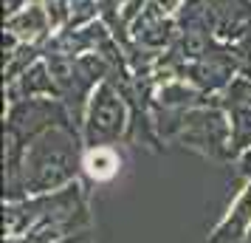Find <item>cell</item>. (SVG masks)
<instances>
[{
    "mask_svg": "<svg viewBox=\"0 0 251 243\" xmlns=\"http://www.w3.org/2000/svg\"><path fill=\"white\" fill-rule=\"evenodd\" d=\"M234 48H237L240 59H243V74H251V20L246 23V31L234 43Z\"/></svg>",
    "mask_w": 251,
    "mask_h": 243,
    "instance_id": "4fadbf2b",
    "label": "cell"
},
{
    "mask_svg": "<svg viewBox=\"0 0 251 243\" xmlns=\"http://www.w3.org/2000/svg\"><path fill=\"white\" fill-rule=\"evenodd\" d=\"M25 99H62V91H59L57 80L51 77L46 57L34 62L17 80L6 82V102L14 105V102H25Z\"/></svg>",
    "mask_w": 251,
    "mask_h": 243,
    "instance_id": "5b68a950",
    "label": "cell"
},
{
    "mask_svg": "<svg viewBox=\"0 0 251 243\" xmlns=\"http://www.w3.org/2000/svg\"><path fill=\"white\" fill-rule=\"evenodd\" d=\"M82 133L76 125H54L40 133L23 150L20 170L12 187H6L3 201H20L31 195H48L76 181L82 170Z\"/></svg>",
    "mask_w": 251,
    "mask_h": 243,
    "instance_id": "6da1fadb",
    "label": "cell"
},
{
    "mask_svg": "<svg viewBox=\"0 0 251 243\" xmlns=\"http://www.w3.org/2000/svg\"><path fill=\"white\" fill-rule=\"evenodd\" d=\"M249 232H251V181H246L240 195L226 209V215L209 232L206 243H243L249 238Z\"/></svg>",
    "mask_w": 251,
    "mask_h": 243,
    "instance_id": "8992f818",
    "label": "cell"
},
{
    "mask_svg": "<svg viewBox=\"0 0 251 243\" xmlns=\"http://www.w3.org/2000/svg\"><path fill=\"white\" fill-rule=\"evenodd\" d=\"M127 130H130V102H127L125 91L113 80L99 82L85 105V116H82L79 133L85 150L116 144V141L127 139Z\"/></svg>",
    "mask_w": 251,
    "mask_h": 243,
    "instance_id": "3957f363",
    "label": "cell"
},
{
    "mask_svg": "<svg viewBox=\"0 0 251 243\" xmlns=\"http://www.w3.org/2000/svg\"><path fill=\"white\" fill-rule=\"evenodd\" d=\"M249 77H251V74H249Z\"/></svg>",
    "mask_w": 251,
    "mask_h": 243,
    "instance_id": "e0dca14e",
    "label": "cell"
},
{
    "mask_svg": "<svg viewBox=\"0 0 251 243\" xmlns=\"http://www.w3.org/2000/svg\"><path fill=\"white\" fill-rule=\"evenodd\" d=\"M223 110L228 113L231 150H234V159H240L246 150H251V105H228Z\"/></svg>",
    "mask_w": 251,
    "mask_h": 243,
    "instance_id": "30bf717a",
    "label": "cell"
},
{
    "mask_svg": "<svg viewBox=\"0 0 251 243\" xmlns=\"http://www.w3.org/2000/svg\"><path fill=\"white\" fill-rule=\"evenodd\" d=\"M6 31L20 37V43H34V46H46L48 40L54 37V28H51V20H48V12L43 3H25L20 12H14L6 17Z\"/></svg>",
    "mask_w": 251,
    "mask_h": 243,
    "instance_id": "52a82bcc",
    "label": "cell"
},
{
    "mask_svg": "<svg viewBox=\"0 0 251 243\" xmlns=\"http://www.w3.org/2000/svg\"><path fill=\"white\" fill-rule=\"evenodd\" d=\"M82 170L85 175L96 181V184H104V181H113L119 170H122V156L116 150V144H102V147H88L85 156H82Z\"/></svg>",
    "mask_w": 251,
    "mask_h": 243,
    "instance_id": "ba28073f",
    "label": "cell"
},
{
    "mask_svg": "<svg viewBox=\"0 0 251 243\" xmlns=\"http://www.w3.org/2000/svg\"><path fill=\"white\" fill-rule=\"evenodd\" d=\"M40 59H43V46L20 43V48H17L14 54L3 57V77H6V82L17 80L20 74H25V71L31 68L34 62H40Z\"/></svg>",
    "mask_w": 251,
    "mask_h": 243,
    "instance_id": "8fae6325",
    "label": "cell"
},
{
    "mask_svg": "<svg viewBox=\"0 0 251 243\" xmlns=\"http://www.w3.org/2000/svg\"><path fill=\"white\" fill-rule=\"evenodd\" d=\"M237 170H240V175H246V178L251 181V150H246L237 159Z\"/></svg>",
    "mask_w": 251,
    "mask_h": 243,
    "instance_id": "9a60e30c",
    "label": "cell"
},
{
    "mask_svg": "<svg viewBox=\"0 0 251 243\" xmlns=\"http://www.w3.org/2000/svg\"><path fill=\"white\" fill-rule=\"evenodd\" d=\"M37 226H62L65 232H88L91 212H88V195L79 181L68 184L65 189L48 192V195H31L20 201L3 204V229L6 238H20Z\"/></svg>",
    "mask_w": 251,
    "mask_h": 243,
    "instance_id": "7a4b0ae2",
    "label": "cell"
},
{
    "mask_svg": "<svg viewBox=\"0 0 251 243\" xmlns=\"http://www.w3.org/2000/svg\"><path fill=\"white\" fill-rule=\"evenodd\" d=\"M178 37H181L178 20H175V17H161V20H155L152 26H147V28H144L138 37H133V40L141 43V46L152 48V51H158V54H164L167 48H172L175 43H178Z\"/></svg>",
    "mask_w": 251,
    "mask_h": 243,
    "instance_id": "9c48e42d",
    "label": "cell"
},
{
    "mask_svg": "<svg viewBox=\"0 0 251 243\" xmlns=\"http://www.w3.org/2000/svg\"><path fill=\"white\" fill-rule=\"evenodd\" d=\"M178 144L201 153L212 162H237L231 150L228 113L220 105H201V108L186 110Z\"/></svg>",
    "mask_w": 251,
    "mask_h": 243,
    "instance_id": "277c9868",
    "label": "cell"
},
{
    "mask_svg": "<svg viewBox=\"0 0 251 243\" xmlns=\"http://www.w3.org/2000/svg\"><path fill=\"white\" fill-rule=\"evenodd\" d=\"M57 243H91L88 232H76V235H68V238H59Z\"/></svg>",
    "mask_w": 251,
    "mask_h": 243,
    "instance_id": "2e32d148",
    "label": "cell"
},
{
    "mask_svg": "<svg viewBox=\"0 0 251 243\" xmlns=\"http://www.w3.org/2000/svg\"><path fill=\"white\" fill-rule=\"evenodd\" d=\"M155 3H158V9L167 14V17H175V14L183 9V3H186V0H155Z\"/></svg>",
    "mask_w": 251,
    "mask_h": 243,
    "instance_id": "5bb4252c",
    "label": "cell"
},
{
    "mask_svg": "<svg viewBox=\"0 0 251 243\" xmlns=\"http://www.w3.org/2000/svg\"><path fill=\"white\" fill-rule=\"evenodd\" d=\"M102 20V6L99 0H74L71 3V23L65 28H82V26Z\"/></svg>",
    "mask_w": 251,
    "mask_h": 243,
    "instance_id": "7c38bea8",
    "label": "cell"
}]
</instances>
